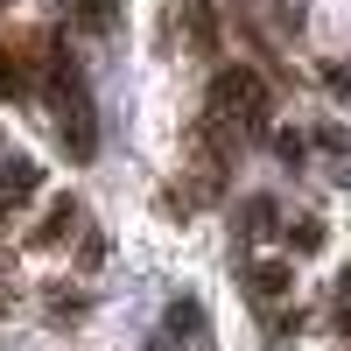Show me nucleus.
Instances as JSON below:
<instances>
[{"mask_svg": "<svg viewBox=\"0 0 351 351\" xmlns=\"http://www.w3.org/2000/svg\"><path fill=\"white\" fill-rule=\"evenodd\" d=\"M211 127L260 134V127H267V84H260L253 71H218L211 77Z\"/></svg>", "mask_w": 351, "mask_h": 351, "instance_id": "obj_1", "label": "nucleus"}, {"mask_svg": "<svg viewBox=\"0 0 351 351\" xmlns=\"http://www.w3.org/2000/svg\"><path fill=\"white\" fill-rule=\"evenodd\" d=\"M49 106H56V120H64V141H71V155L84 162L99 148V127H92V92H84V77L56 56V71H49Z\"/></svg>", "mask_w": 351, "mask_h": 351, "instance_id": "obj_2", "label": "nucleus"}, {"mask_svg": "<svg viewBox=\"0 0 351 351\" xmlns=\"http://www.w3.org/2000/svg\"><path fill=\"white\" fill-rule=\"evenodd\" d=\"M43 190V169L28 162V155H0V204H28Z\"/></svg>", "mask_w": 351, "mask_h": 351, "instance_id": "obj_3", "label": "nucleus"}, {"mask_svg": "<svg viewBox=\"0 0 351 351\" xmlns=\"http://www.w3.org/2000/svg\"><path fill=\"white\" fill-rule=\"evenodd\" d=\"M190 36H197L204 56H218V21H211V8H204V0H190Z\"/></svg>", "mask_w": 351, "mask_h": 351, "instance_id": "obj_4", "label": "nucleus"}, {"mask_svg": "<svg viewBox=\"0 0 351 351\" xmlns=\"http://www.w3.org/2000/svg\"><path fill=\"white\" fill-rule=\"evenodd\" d=\"M288 281H295V274H288L281 260H267V267H253V295H281Z\"/></svg>", "mask_w": 351, "mask_h": 351, "instance_id": "obj_5", "label": "nucleus"}, {"mask_svg": "<svg viewBox=\"0 0 351 351\" xmlns=\"http://www.w3.org/2000/svg\"><path fill=\"white\" fill-rule=\"evenodd\" d=\"M288 246H295V253H316V246H324V225H316V218H295V225H288Z\"/></svg>", "mask_w": 351, "mask_h": 351, "instance_id": "obj_6", "label": "nucleus"}, {"mask_svg": "<svg viewBox=\"0 0 351 351\" xmlns=\"http://www.w3.org/2000/svg\"><path fill=\"white\" fill-rule=\"evenodd\" d=\"M267 225H274V204H267V197H246V225H239V232H246V239H260Z\"/></svg>", "mask_w": 351, "mask_h": 351, "instance_id": "obj_7", "label": "nucleus"}, {"mask_svg": "<svg viewBox=\"0 0 351 351\" xmlns=\"http://www.w3.org/2000/svg\"><path fill=\"white\" fill-rule=\"evenodd\" d=\"M28 92V71L21 64H8V56H0V99H21Z\"/></svg>", "mask_w": 351, "mask_h": 351, "instance_id": "obj_8", "label": "nucleus"}, {"mask_svg": "<svg viewBox=\"0 0 351 351\" xmlns=\"http://www.w3.org/2000/svg\"><path fill=\"white\" fill-rule=\"evenodd\" d=\"M77 21L84 28H112V0H77Z\"/></svg>", "mask_w": 351, "mask_h": 351, "instance_id": "obj_9", "label": "nucleus"}, {"mask_svg": "<svg viewBox=\"0 0 351 351\" xmlns=\"http://www.w3.org/2000/svg\"><path fill=\"white\" fill-rule=\"evenodd\" d=\"M337 330H344V337H351V274H344V281H337Z\"/></svg>", "mask_w": 351, "mask_h": 351, "instance_id": "obj_10", "label": "nucleus"}]
</instances>
